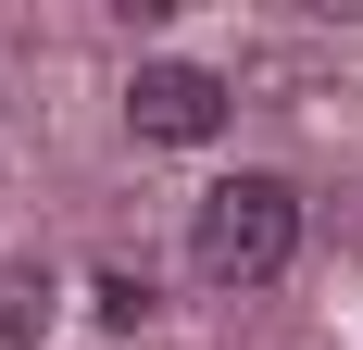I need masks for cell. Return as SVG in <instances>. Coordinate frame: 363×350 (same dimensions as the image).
I'll return each mask as SVG.
<instances>
[{"label": "cell", "instance_id": "1", "mask_svg": "<svg viewBox=\"0 0 363 350\" xmlns=\"http://www.w3.org/2000/svg\"><path fill=\"white\" fill-rule=\"evenodd\" d=\"M188 250H201V276H213V288L289 276V250H301V188H289V175H225V188H201Z\"/></svg>", "mask_w": 363, "mask_h": 350}, {"label": "cell", "instance_id": "2", "mask_svg": "<svg viewBox=\"0 0 363 350\" xmlns=\"http://www.w3.org/2000/svg\"><path fill=\"white\" fill-rule=\"evenodd\" d=\"M125 125L163 138V150L225 138V75H213V63H138V75H125Z\"/></svg>", "mask_w": 363, "mask_h": 350}, {"label": "cell", "instance_id": "3", "mask_svg": "<svg viewBox=\"0 0 363 350\" xmlns=\"http://www.w3.org/2000/svg\"><path fill=\"white\" fill-rule=\"evenodd\" d=\"M38 325H50V288H38V276H0V338H38Z\"/></svg>", "mask_w": 363, "mask_h": 350}, {"label": "cell", "instance_id": "4", "mask_svg": "<svg viewBox=\"0 0 363 350\" xmlns=\"http://www.w3.org/2000/svg\"><path fill=\"white\" fill-rule=\"evenodd\" d=\"M88 300H101V325H138V313H150V288H138V276H101Z\"/></svg>", "mask_w": 363, "mask_h": 350}]
</instances>
